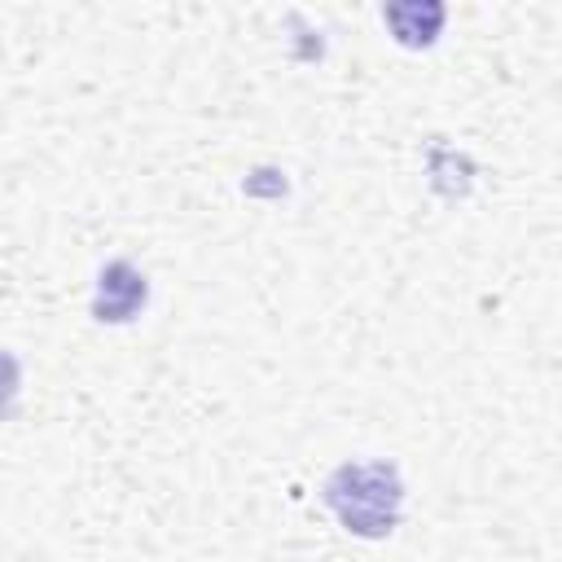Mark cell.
I'll list each match as a JSON object with an SVG mask.
<instances>
[{
  "mask_svg": "<svg viewBox=\"0 0 562 562\" xmlns=\"http://www.w3.org/2000/svg\"><path fill=\"white\" fill-rule=\"evenodd\" d=\"M145 303V277L132 263H110L97 281V321H132L136 307Z\"/></svg>",
  "mask_w": 562,
  "mask_h": 562,
  "instance_id": "7a4b0ae2",
  "label": "cell"
},
{
  "mask_svg": "<svg viewBox=\"0 0 562 562\" xmlns=\"http://www.w3.org/2000/svg\"><path fill=\"white\" fill-rule=\"evenodd\" d=\"M325 505L356 536H391L404 505V483L386 461H351L325 479Z\"/></svg>",
  "mask_w": 562,
  "mask_h": 562,
  "instance_id": "6da1fadb",
  "label": "cell"
},
{
  "mask_svg": "<svg viewBox=\"0 0 562 562\" xmlns=\"http://www.w3.org/2000/svg\"><path fill=\"white\" fill-rule=\"evenodd\" d=\"M382 18H386L391 35L404 48H426L443 26V4H435V0H400V4H386Z\"/></svg>",
  "mask_w": 562,
  "mask_h": 562,
  "instance_id": "3957f363",
  "label": "cell"
}]
</instances>
